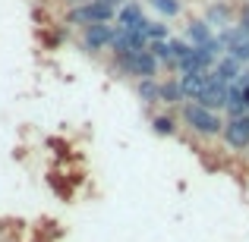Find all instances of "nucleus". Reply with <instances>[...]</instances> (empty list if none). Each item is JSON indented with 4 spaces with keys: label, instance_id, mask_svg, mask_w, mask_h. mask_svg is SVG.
<instances>
[{
    "label": "nucleus",
    "instance_id": "1",
    "mask_svg": "<svg viewBox=\"0 0 249 242\" xmlns=\"http://www.w3.org/2000/svg\"><path fill=\"white\" fill-rule=\"evenodd\" d=\"M183 123H186L189 129H193L196 135H205V139H214V135H221L224 132V120L218 116V110H208V107H202L199 101H189V104H183Z\"/></svg>",
    "mask_w": 249,
    "mask_h": 242
},
{
    "label": "nucleus",
    "instance_id": "2",
    "mask_svg": "<svg viewBox=\"0 0 249 242\" xmlns=\"http://www.w3.org/2000/svg\"><path fill=\"white\" fill-rule=\"evenodd\" d=\"M114 66H117V73L133 76V79H155L161 63L155 60L152 50H136V54H117Z\"/></svg>",
    "mask_w": 249,
    "mask_h": 242
},
{
    "label": "nucleus",
    "instance_id": "3",
    "mask_svg": "<svg viewBox=\"0 0 249 242\" xmlns=\"http://www.w3.org/2000/svg\"><path fill=\"white\" fill-rule=\"evenodd\" d=\"M70 25H95V22H110L114 19V6L101 3V0H89V3H79L70 10Z\"/></svg>",
    "mask_w": 249,
    "mask_h": 242
},
{
    "label": "nucleus",
    "instance_id": "4",
    "mask_svg": "<svg viewBox=\"0 0 249 242\" xmlns=\"http://www.w3.org/2000/svg\"><path fill=\"white\" fill-rule=\"evenodd\" d=\"M110 50H114V54H136V50H148V35L142 29H123V25H117L114 38H110Z\"/></svg>",
    "mask_w": 249,
    "mask_h": 242
},
{
    "label": "nucleus",
    "instance_id": "5",
    "mask_svg": "<svg viewBox=\"0 0 249 242\" xmlns=\"http://www.w3.org/2000/svg\"><path fill=\"white\" fill-rule=\"evenodd\" d=\"M221 139H224V145L231 151H246L249 148V113L246 116H227Z\"/></svg>",
    "mask_w": 249,
    "mask_h": 242
},
{
    "label": "nucleus",
    "instance_id": "6",
    "mask_svg": "<svg viewBox=\"0 0 249 242\" xmlns=\"http://www.w3.org/2000/svg\"><path fill=\"white\" fill-rule=\"evenodd\" d=\"M110 38H114V25L110 22H95V25H85L82 29V44H85V50H91V54L110 48Z\"/></svg>",
    "mask_w": 249,
    "mask_h": 242
},
{
    "label": "nucleus",
    "instance_id": "7",
    "mask_svg": "<svg viewBox=\"0 0 249 242\" xmlns=\"http://www.w3.org/2000/svg\"><path fill=\"white\" fill-rule=\"evenodd\" d=\"M231 19H237V10L231 6V0H214V3L205 6V22L212 25V29L214 25H218V29H227Z\"/></svg>",
    "mask_w": 249,
    "mask_h": 242
},
{
    "label": "nucleus",
    "instance_id": "8",
    "mask_svg": "<svg viewBox=\"0 0 249 242\" xmlns=\"http://www.w3.org/2000/svg\"><path fill=\"white\" fill-rule=\"evenodd\" d=\"M199 104H202V107H208V110H221V107H227V82L214 79V73H212V82H208V88L202 91Z\"/></svg>",
    "mask_w": 249,
    "mask_h": 242
},
{
    "label": "nucleus",
    "instance_id": "9",
    "mask_svg": "<svg viewBox=\"0 0 249 242\" xmlns=\"http://www.w3.org/2000/svg\"><path fill=\"white\" fill-rule=\"evenodd\" d=\"M208 82H212V73H186L180 76V91L186 101H199L202 91L208 88Z\"/></svg>",
    "mask_w": 249,
    "mask_h": 242
},
{
    "label": "nucleus",
    "instance_id": "10",
    "mask_svg": "<svg viewBox=\"0 0 249 242\" xmlns=\"http://www.w3.org/2000/svg\"><path fill=\"white\" fill-rule=\"evenodd\" d=\"M240 66H243V63H240L237 57L224 54V57H218V63H214V69H212V73H214V79H221V82H227V85H231V82H237L240 76H243V73H240Z\"/></svg>",
    "mask_w": 249,
    "mask_h": 242
},
{
    "label": "nucleus",
    "instance_id": "11",
    "mask_svg": "<svg viewBox=\"0 0 249 242\" xmlns=\"http://www.w3.org/2000/svg\"><path fill=\"white\" fill-rule=\"evenodd\" d=\"M117 22H120L123 29H142V32H145L148 19L142 16V6L139 3H123L120 10H117Z\"/></svg>",
    "mask_w": 249,
    "mask_h": 242
},
{
    "label": "nucleus",
    "instance_id": "12",
    "mask_svg": "<svg viewBox=\"0 0 249 242\" xmlns=\"http://www.w3.org/2000/svg\"><path fill=\"white\" fill-rule=\"evenodd\" d=\"M186 35H189V44H193V48H202V44H208L214 38V32L205 19H196V22L186 25Z\"/></svg>",
    "mask_w": 249,
    "mask_h": 242
},
{
    "label": "nucleus",
    "instance_id": "13",
    "mask_svg": "<svg viewBox=\"0 0 249 242\" xmlns=\"http://www.w3.org/2000/svg\"><path fill=\"white\" fill-rule=\"evenodd\" d=\"M227 113L231 116H246V101H243V85L240 82H231L227 85Z\"/></svg>",
    "mask_w": 249,
    "mask_h": 242
},
{
    "label": "nucleus",
    "instance_id": "14",
    "mask_svg": "<svg viewBox=\"0 0 249 242\" xmlns=\"http://www.w3.org/2000/svg\"><path fill=\"white\" fill-rule=\"evenodd\" d=\"M158 101L161 104H180V101H186L183 97V91H180V79H167V82H158Z\"/></svg>",
    "mask_w": 249,
    "mask_h": 242
},
{
    "label": "nucleus",
    "instance_id": "15",
    "mask_svg": "<svg viewBox=\"0 0 249 242\" xmlns=\"http://www.w3.org/2000/svg\"><path fill=\"white\" fill-rule=\"evenodd\" d=\"M148 50L155 54V60L174 69V54H170V41H148Z\"/></svg>",
    "mask_w": 249,
    "mask_h": 242
},
{
    "label": "nucleus",
    "instance_id": "16",
    "mask_svg": "<svg viewBox=\"0 0 249 242\" xmlns=\"http://www.w3.org/2000/svg\"><path fill=\"white\" fill-rule=\"evenodd\" d=\"M136 95H139L145 104H155V101H158V82H155V79H139Z\"/></svg>",
    "mask_w": 249,
    "mask_h": 242
},
{
    "label": "nucleus",
    "instance_id": "17",
    "mask_svg": "<svg viewBox=\"0 0 249 242\" xmlns=\"http://www.w3.org/2000/svg\"><path fill=\"white\" fill-rule=\"evenodd\" d=\"M152 129H155V135H174L177 132V120L174 116H155Z\"/></svg>",
    "mask_w": 249,
    "mask_h": 242
},
{
    "label": "nucleus",
    "instance_id": "18",
    "mask_svg": "<svg viewBox=\"0 0 249 242\" xmlns=\"http://www.w3.org/2000/svg\"><path fill=\"white\" fill-rule=\"evenodd\" d=\"M161 16H180V0H148Z\"/></svg>",
    "mask_w": 249,
    "mask_h": 242
},
{
    "label": "nucleus",
    "instance_id": "19",
    "mask_svg": "<svg viewBox=\"0 0 249 242\" xmlns=\"http://www.w3.org/2000/svg\"><path fill=\"white\" fill-rule=\"evenodd\" d=\"M170 54H174V66H177L183 57L193 54V44H189V41H170Z\"/></svg>",
    "mask_w": 249,
    "mask_h": 242
},
{
    "label": "nucleus",
    "instance_id": "20",
    "mask_svg": "<svg viewBox=\"0 0 249 242\" xmlns=\"http://www.w3.org/2000/svg\"><path fill=\"white\" fill-rule=\"evenodd\" d=\"M145 35H148V41H164V38H167V25H161V22H145Z\"/></svg>",
    "mask_w": 249,
    "mask_h": 242
},
{
    "label": "nucleus",
    "instance_id": "21",
    "mask_svg": "<svg viewBox=\"0 0 249 242\" xmlns=\"http://www.w3.org/2000/svg\"><path fill=\"white\" fill-rule=\"evenodd\" d=\"M237 25L243 32H249V3H246V0L240 3V10H237Z\"/></svg>",
    "mask_w": 249,
    "mask_h": 242
},
{
    "label": "nucleus",
    "instance_id": "22",
    "mask_svg": "<svg viewBox=\"0 0 249 242\" xmlns=\"http://www.w3.org/2000/svg\"><path fill=\"white\" fill-rule=\"evenodd\" d=\"M243 101H246V110H249V85L243 88Z\"/></svg>",
    "mask_w": 249,
    "mask_h": 242
},
{
    "label": "nucleus",
    "instance_id": "23",
    "mask_svg": "<svg viewBox=\"0 0 249 242\" xmlns=\"http://www.w3.org/2000/svg\"><path fill=\"white\" fill-rule=\"evenodd\" d=\"M246 3H249V0H246Z\"/></svg>",
    "mask_w": 249,
    "mask_h": 242
}]
</instances>
